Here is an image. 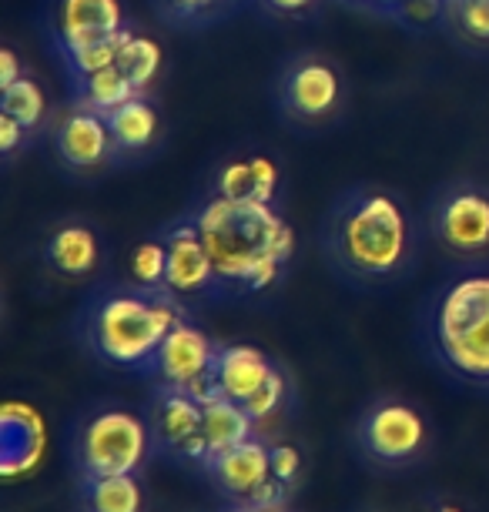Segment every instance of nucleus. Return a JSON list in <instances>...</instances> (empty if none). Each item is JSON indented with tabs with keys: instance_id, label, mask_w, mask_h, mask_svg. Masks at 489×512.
<instances>
[{
	"instance_id": "1",
	"label": "nucleus",
	"mask_w": 489,
	"mask_h": 512,
	"mask_svg": "<svg viewBox=\"0 0 489 512\" xmlns=\"http://www.w3.org/2000/svg\"><path fill=\"white\" fill-rule=\"evenodd\" d=\"M423 245L406 198L382 185L342 191L325 211L322 251L332 272L362 288L392 285L412 272Z\"/></svg>"
},
{
	"instance_id": "2",
	"label": "nucleus",
	"mask_w": 489,
	"mask_h": 512,
	"mask_svg": "<svg viewBox=\"0 0 489 512\" xmlns=\"http://www.w3.org/2000/svg\"><path fill=\"white\" fill-rule=\"evenodd\" d=\"M218 272L222 295H258L282 282L295 231L275 201L212 195L191 211Z\"/></svg>"
},
{
	"instance_id": "3",
	"label": "nucleus",
	"mask_w": 489,
	"mask_h": 512,
	"mask_svg": "<svg viewBox=\"0 0 489 512\" xmlns=\"http://www.w3.org/2000/svg\"><path fill=\"white\" fill-rule=\"evenodd\" d=\"M188 318V305L168 288L114 285L88 298L78 335L94 359L121 372L151 375L168 332Z\"/></svg>"
},
{
	"instance_id": "4",
	"label": "nucleus",
	"mask_w": 489,
	"mask_h": 512,
	"mask_svg": "<svg viewBox=\"0 0 489 512\" xmlns=\"http://www.w3.org/2000/svg\"><path fill=\"white\" fill-rule=\"evenodd\" d=\"M423 338L453 379L489 389V272H466L429 298Z\"/></svg>"
},
{
	"instance_id": "5",
	"label": "nucleus",
	"mask_w": 489,
	"mask_h": 512,
	"mask_svg": "<svg viewBox=\"0 0 489 512\" xmlns=\"http://www.w3.org/2000/svg\"><path fill=\"white\" fill-rule=\"evenodd\" d=\"M155 452L148 415L128 405H94L74 422L71 462L78 469V479L128 476V472L141 476Z\"/></svg>"
},
{
	"instance_id": "6",
	"label": "nucleus",
	"mask_w": 489,
	"mask_h": 512,
	"mask_svg": "<svg viewBox=\"0 0 489 512\" xmlns=\"http://www.w3.org/2000/svg\"><path fill=\"white\" fill-rule=\"evenodd\" d=\"M345 98V77L339 64L325 54L302 51L282 64L275 77V108L292 128L315 131L342 118Z\"/></svg>"
},
{
	"instance_id": "7",
	"label": "nucleus",
	"mask_w": 489,
	"mask_h": 512,
	"mask_svg": "<svg viewBox=\"0 0 489 512\" xmlns=\"http://www.w3.org/2000/svg\"><path fill=\"white\" fill-rule=\"evenodd\" d=\"M208 479L225 499L252 512H278L285 502L289 486L272 476V459H268V442L252 436L242 446L218 452L205 462Z\"/></svg>"
},
{
	"instance_id": "8",
	"label": "nucleus",
	"mask_w": 489,
	"mask_h": 512,
	"mask_svg": "<svg viewBox=\"0 0 489 512\" xmlns=\"http://www.w3.org/2000/svg\"><path fill=\"white\" fill-rule=\"evenodd\" d=\"M356 442L362 456L376 466L399 469L416 462L429 446V429L419 409L402 399L372 402L356 425Z\"/></svg>"
},
{
	"instance_id": "9",
	"label": "nucleus",
	"mask_w": 489,
	"mask_h": 512,
	"mask_svg": "<svg viewBox=\"0 0 489 512\" xmlns=\"http://www.w3.org/2000/svg\"><path fill=\"white\" fill-rule=\"evenodd\" d=\"M429 235L453 258L489 255V188L453 181L429 205Z\"/></svg>"
},
{
	"instance_id": "10",
	"label": "nucleus",
	"mask_w": 489,
	"mask_h": 512,
	"mask_svg": "<svg viewBox=\"0 0 489 512\" xmlns=\"http://www.w3.org/2000/svg\"><path fill=\"white\" fill-rule=\"evenodd\" d=\"M148 425L158 456L205 469V405L195 395L185 389H171V385H155V395L148 402Z\"/></svg>"
},
{
	"instance_id": "11",
	"label": "nucleus",
	"mask_w": 489,
	"mask_h": 512,
	"mask_svg": "<svg viewBox=\"0 0 489 512\" xmlns=\"http://www.w3.org/2000/svg\"><path fill=\"white\" fill-rule=\"evenodd\" d=\"M218 349L208 332H201L198 325H191L188 318L178 322L168 332L165 345L158 349V359L151 365V379L158 385H171V389H185L195 395L198 402H208L215 389V359Z\"/></svg>"
},
{
	"instance_id": "12",
	"label": "nucleus",
	"mask_w": 489,
	"mask_h": 512,
	"mask_svg": "<svg viewBox=\"0 0 489 512\" xmlns=\"http://www.w3.org/2000/svg\"><path fill=\"white\" fill-rule=\"evenodd\" d=\"M168 245V278L165 288L171 295H178L181 302L188 298H215L222 295V285H218V272L212 265V255H208L205 241L198 235L195 218H181L175 225H168L161 231Z\"/></svg>"
},
{
	"instance_id": "13",
	"label": "nucleus",
	"mask_w": 489,
	"mask_h": 512,
	"mask_svg": "<svg viewBox=\"0 0 489 512\" xmlns=\"http://www.w3.org/2000/svg\"><path fill=\"white\" fill-rule=\"evenodd\" d=\"M124 31H128V21H124L121 0H54L51 41L61 61L78 54L81 47H91Z\"/></svg>"
},
{
	"instance_id": "14",
	"label": "nucleus",
	"mask_w": 489,
	"mask_h": 512,
	"mask_svg": "<svg viewBox=\"0 0 489 512\" xmlns=\"http://www.w3.org/2000/svg\"><path fill=\"white\" fill-rule=\"evenodd\" d=\"M54 151L67 171H101L118 161L108 118L94 108H84V104H74L71 111L57 118Z\"/></svg>"
},
{
	"instance_id": "15",
	"label": "nucleus",
	"mask_w": 489,
	"mask_h": 512,
	"mask_svg": "<svg viewBox=\"0 0 489 512\" xmlns=\"http://www.w3.org/2000/svg\"><path fill=\"white\" fill-rule=\"evenodd\" d=\"M44 262L54 275L67 278V282H78L88 278L101 262V241L88 221H61L44 245Z\"/></svg>"
},
{
	"instance_id": "16",
	"label": "nucleus",
	"mask_w": 489,
	"mask_h": 512,
	"mask_svg": "<svg viewBox=\"0 0 489 512\" xmlns=\"http://www.w3.org/2000/svg\"><path fill=\"white\" fill-rule=\"evenodd\" d=\"M278 365L255 345H222L215 359V389L225 399L248 402L262 385L272 379Z\"/></svg>"
},
{
	"instance_id": "17",
	"label": "nucleus",
	"mask_w": 489,
	"mask_h": 512,
	"mask_svg": "<svg viewBox=\"0 0 489 512\" xmlns=\"http://www.w3.org/2000/svg\"><path fill=\"white\" fill-rule=\"evenodd\" d=\"M104 118H108L118 161L138 158V154H145V151H151L158 144L161 114H158L155 101H151L148 94H138V98L124 101L121 108L108 111Z\"/></svg>"
},
{
	"instance_id": "18",
	"label": "nucleus",
	"mask_w": 489,
	"mask_h": 512,
	"mask_svg": "<svg viewBox=\"0 0 489 512\" xmlns=\"http://www.w3.org/2000/svg\"><path fill=\"white\" fill-rule=\"evenodd\" d=\"M212 195L275 201V195H278V164L272 158H262V154L228 161L225 168L215 175Z\"/></svg>"
},
{
	"instance_id": "19",
	"label": "nucleus",
	"mask_w": 489,
	"mask_h": 512,
	"mask_svg": "<svg viewBox=\"0 0 489 512\" xmlns=\"http://www.w3.org/2000/svg\"><path fill=\"white\" fill-rule=\"evenodd\" d=\"M205 405V439H208V459L218 452L242 446L255 436V419L245 412L242 402L225 399V395H212Z\"/></svg>"
},
{
	"instance_id": "20",
	"label": "nucleus",
	"mask_w": 489,
	"mask_h": 512,
	"mask_svg": "<svg viewBox=\"0 0 489 512\" xmlns=\"http://www.w3.org/2000/svg\"><path fill=\"white\" fill-rule=\"evenodd\" d=\"M81 512H145V486L138 472L81 479Z\"/></svg>"
},
{
	"instance_id": "21",
	"label": "nucleus",
	"mask_w": 489,
	"mask_h": 512,
	"mask_svg": "<svg viewBox=\"0 0 489 512\" xmlns=\"http://www.w3.org/2000/svg\"><path fill=\"white\" fill-rule=\"evenodd\" d=\"M71 88H74V104H84V108H94L101 114L121 108L124 101L138 98L131 77L121 71L118 61H114L111 67H104V71H98V74H88V77L71 81Z\"/></svg>"
},
{
	"instance_id": "22",
	"label": "nucleus",
	"mask_w": 489,
	"mask_h": 512,
	"mask_svg": "<svg viewBox=\"0 0 489 512\" xmlns=\"http://www.w3.org/2000/svg\"><path fill=\"white\" fill-rule=\"evenodd\" d=\"M158 17L181 31H201V27H215L238 14L248 0H151Z\"/></svg>"
},
{
	"instance_id": "23",
	"label": "nucleus",
	"mask_w": 489,
	"mask_h": 512,
	"mask_svg": "<svg viewBox=\"0 0 489 512\" xmlns=\"http://www.w3.org/2000/svg\"><path fill=\"white\" fill-rule=\"evenodd\" d=\"M443 27L459 47L489 54V0H446Z\"/></svg>"
},
{
	"instance_id": "24",
	"label": "nucleus",
	"mask_w": 489,
	"mask_h": 512,
	"mask_svg": "<svg viewBox=\"0 0 489 512\" xmlns=\"http://www.w3.org/2000/svg\"><path fill=\"white\" fill-rule=\"evenodd\" d=\"M118 64H121V71L131 77L134 91L148 94L151 88H155V81L161 74V44L155 41V37L128 31L121 54H118Z\"/></svg>"
},
{
	"instance_id": "25",
	"label": "nucleus",
	"mask_w": 489,
	"mask_h": 512,
	"mask_svg": "<svg viewBox=\"0 0 489 512\" xmlns=\"http://www.w3.org/2000/svg\"><path fill=\"white\" fill-rule=\"evenodd\" d=\"M0 111L11 114L14 121H21L27 131H37L47 121V98L41 91V84L31 74H21L14 84L0 88Z\"/></svg>"
},
{
	"instance_id": "26",
	"label": "nucleus",
	"mask_w": 489,
	"mask_h": 512,
	"mask_svg": "<svg viewBox=\"0 0 489 512\" xmlns=\"http://www.w3.org/2000/svg\"><path fill=\"white\" fill-rule=\"evenodd\" d=\"M168 278V245L165 238H148L131 255V282L141 288H165Z\"/></svg>"
},
{
	"instance_id": "27",
	"label": "nucleus",
	"mask_w": 489,
	"mask_h": 512,
	"mask_svg": "<svg viewBox=\"0 0 489 512\" xmlns=\"http://www.w3.org/2000/svg\"><path fill=\"white\" fill-rule=\"evenodd\" d=\"M128 31H131V27H128ZM128 31L114 34V37H104V41L91 44V47H81L78 54L64 57V67H67V74H71V81H78V77H88V74H98V71H104V67H111L114 61H118Z\"/></svg>"
},
{
	"instance_id": "28",
	"label": "nucleus",
	"mask_w": 489,
	"mask_h": 512,
	"mask_svg": "<svg viewBox=\"0 0 489 512\" xmlns=\"http://www.w3.org/2000/svg\"><path fill=\"white\" fill-rule=\"evenodd\" d=\"M285 402H289V375H285L282 369H275L272 379H268L262 389L245 402V412L252 415L255 425H258L265 419H275V415L285 409Z\"/></svg>"
},
{
	"instance_id": "29",
	"label": "nucleus",
	"mask_w": 489,
	"mask_h": 512,
	"mask_svg": "<svg viewBox=\"0 0 489 512\" xmlns=\"http://www.w3.org/2000/svg\"><path fill=\"white\" fill-rule=\"evenodd\" d=\"M443 7L446 0H402L396 21L409 27H426V24H443Z\"/></svg>"
},
{
	"instance_id": "30",
	"label": "nucleus",
	"mask_w": 489,
	"mask_h": 512,
	"mask_svg": "<svg viewBox=\"0 0 489 512\" xmlns=\"http://www.w3.org/2000/svg\"><path fill=\"white\" fill-rule=\"evenodd\" d=\"M268 459H272V476L278 482H285V486H292L302 469L299 449L289 446V442H272V446H268Z\"/></svg>"
},
{
	"instance_id": "31",
	"label": "nucleus",
	"mask_w": 489,
	"mask_h": 512,
	"mask_svg": "<svg viewBox=\"0 0 489 512\" xmlns=\"http://www.w3.org/2000/svg\"><path fill=\"white\" fill-rule=\"evenodd\" d=\"M27 138H31V131H27L21 121H14L11 114L0 111V154H4V158H11L21 144H27Z\"/></svg>"
},
{
	"instance_id": "32",
	"label": "nucleus",
	"mask_w": 489,
	"mask_h": 512,
	"mask_svg": "<svg viewBox=\"0 0 489 512\" xmlns=\"http://www.w3.org/2000/svg\"><path fill=\"white\" fill-rule=\"evenodd\" d=\"M272 17H305L312 14L322 0H258Z\"/></svg>"
},
{
	"instance_id": "33",
	"label": "nucleus",
	"mask_w": 489,
	"mask_h": 512,
	"mask_svg": "<svg viewBox=\"0 0 489 512\" xmlns=\"http://www.w3.org/2000/svg\"><path fill=\"white\" fill-rule=\"evenodd\" d=\"M21 74H27V71H21V61H17V54L11 51V47H4V51H0V88L14 84Z\"/></svg>"
},
{
	"instance_id": "34",
	"label": "nucleus",
	"mask_w": 489,
	"mask_h": 512,
	"mask_svg": "<svg viewBox=\"0 0 489 512\" xmlns=\"http://www.w3.org/2000/svg\"><path fill=\"white\" fill-rule=\"evenodd\" d=\"M345 4L362 7V11H372V14H392V17H396L402 0H345Z\"/></svg>"
},
{
	"instance_id": "35",
	"label": "nucleus",
	"mask_w": 489,
	"mask_h": 512,
	"mask_svg": "<svg viewBox=\"0 0 489 512\" xmlns=\"http://www.w3.org/2000/svg\"><path fill=\"white\" fill-rule=\"evenodd\" d=\"M433 512H459L456 506H449V502H443V506H436Z\"/></svg>"
},
{
	"instance_id": "36",
	"label": "nucleus",
	"mask_w": 489,
	"mask_h": 512,
	"mask_svg": "<svg viewBox=\"0 0 489 512\" xmlns=\"http://www.w3.org/2000/svg\"><path fill=\"white\" fill-rule=\"evenodd\" d=\"M232 512H252V509H245V506H235Z\"/></svg>"
}]
</instances>
